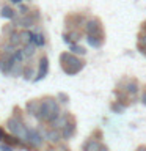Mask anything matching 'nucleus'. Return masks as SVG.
<instances>
[{
	"instance_id": "obj_20",
	"label": "nucleus",
	"mask_w": 146,
	"mask_h": 151,
	"mask_svg": "<svg viewBox=\"0 0 146 151\" xmlns=\"http://www.w3.org/2000/svg\"><path fill=\"white\" fill-rule=\"evenodd\" d=\"M69 50L72 52V54H75V55H80V57H83L85 54H87V49H85L83 46H80L79 42H75V44H71V46H69Z\"/></svg>"
},
{
	"instance_id": "obj_17",
	"label": "nucleus",
	"mask_w": 146,
	"mask_h": 151,
	"mask_svg": "<svg viewBox=\"0 0 146 151\" xmlns=\"http://www.w3.org/2000/svg\"><path fill=\"white\" fill-rule=\"evenodd\" d=\"M87 41L88 44L94 47V49H99V47H102L104 41H105V35L104 36H97V35H87Z\"/></svg>"
},
{
	"instance_id": "obj_23",
	"label": "nucleus",
	"mask_w": 146,
	"mask_h": 151,
	"mask_svg": "<svg viewBox=\"0 0 146 151\" xmlns=\"http://www.w3.org/2000/svg\"><path fill=\"white\" fill-rule=\"evenodd\" d=\"M110 109H112V112H113V113H122L127 107L124 106V104H121L120 101H113V102H112V106H110Z\"/></svg>"
},
{
	"instance_id": "obj_25",
	"label": "nucleus",
	"mask_w": 146,
	"mask_h": 151,
	"mask_svg": "<svg viewBox=\"0 0 146 151\" xmlns=\"http://www.w3.org/2000/svg\"><path fill=\"white\" fill-rule=\"evenodd\" d=\"M35 44L38 47H44L46 46V36L42 33H35Z\"/></svg>"
},
{
	"instance_id": "obj_21",
	"label": "nucleus",
	"mask_w": 146,
	"mask_h": 151,
	"mask_svg": "<svg viewBox=\"0 0 146 151\" xmlns=\"http://www.w3.org/2000/svg\"><path fill=\"white\" fill-rule=\"evenodd\" d=\"M8 42H11L13 46L22 44V42H21V33H19L17 30H14L13 33H9V35H8Z\"/></svg>"
},
{
	"instance_id": "obj_7",
	"label": "nucleus",
	"mask_w": 146,
	"mask_h": 151,
	"mask_svg": "<svg viewBox=\"0 0 146 151\" xmlns=\"http://www.w3.org/2000/svg\"><path fill=\"white\" fill-rule=\"evenodd\" d=\"M88 19L80 13H75V14H71V16L66 17V27H69V30H74V28H79L82 30L87 25Z\"/></svg>"
},
{
	"instance_id": "obj_14",
	"label": "nucleus",
	"mask_w": 146,
	"mask_h": 151,
	"mask_svg": "<svg viewBox=\"0 0 146 151\" xmlns=\"http://www.w3.org/2000/svg\"><path fill=\"white\" fill-rule=\"evenodd\" d=\"M69 120H71V113H68V112H61V115L57 118V120L52 123L50 126H52V127H57V129L61 131V129H63V127L69 123Z\"/></svg>"
},
{
	"instance_id": "obj_10",
	"label": "nucleus",
	"mask_w": 146,
	"mask_h": 151,
	"mask_svg": "<svg viewBox=\"0 0 146 151\" xmlns=\"http://www.w3.org/2000/svg\"><path fill=\"white\" fill-rule=\"evenodd\" d=\"M75 131H77V123H75V118L71 115L69 123L66 124L63 129H61V134H63V140H69L75 135Z\"/></svg>"
},
{
	"instance_id": "obj_24",
	"label": "nucleus",
	"mask_w": 146,
	"mask_h": 151,
	"mask_svg": "<svg viewBox=\"0 0 146 151\" xmlns=\"http://www.w3.org/2000/svg\"><path fill=\"white\" fill-rule=\"evenodd\" d=\"M36 47H38L36 44H25L22 47L24 52H25V55H27V58H31V57L36 54Z\"/></svg>"
},
{
	"instance_id": "obj_1",
	"label": "nucleus",
	"mask_w": 146,
	"mask_h": 151,
	"mask_svg": "<svg viewBox=\"0 0 146 151\" xmlns=\"http://www.w3.org/2000/svg\"><path fill=\"white\" fill-rule=\"evenodd\" d=\"M61 115V107L60 101L57 96H44L41 99L39 112H38V120L46 124H52L57 118Z\"/></svg>"
},
{
	"instance_id": "obj_30",
	"label": "nucleus",
	"mask_w": 146,
	"mask_h": 151,
	"mask_svg": "<svg viewBox=\"0 0 146 151\" xmlns=\"http://www.w3.org/2000/svg\"><path fill=\"white\" fill-rule=\"evenodd\" d=\"M137 151H146V145H140L138 148H137Z\"/></svg>"
},
{
	"instance_id": "obj_16",
	"label": "nucleus",
	"mask_w": 146,
	"mask_h": 151,
	"mask_svg": "<svg viewBox=\"0 0 146 151\" xmlns=\"http://www.w3.org/2000/svg\"><path fill=\"white\" fill-rule=\"evenodd\" d=\"M39 106H41V99H31V101L27 102V113H30L31 116H38V112H39Z\"/></svg>"
},
{
	"instance_id": "obj_19",
	"label": "nucleus",
	"mask_w": 146,
	"mask_h": 151,
	"mask_svg": "<svg viewBox=\"0 0 146 151\" xmlns=\"http://www.w3.org/2000/svg\"><path fill=\"white\" fill-rule=\"evenodd\" d=\"M36 73H38V69H35L31 65H24L22 76H24V79H25V80H35L33 76H36Z\"/></svg>"
},
{
	"instance_id": "obj_31",
	"label": "nucleus",
	"mask_w": 146,
	"mask_h": 151,
	"mask_svg": "<svg viewBox=\"0 0 146 151\" xmlns=\"http://www.w3.org/2000/svg\"><path fill=\"white\" fill-rule=\"evenodd\" d=\"M9 2H11L13 5H21V3H22V0H9Z\"/></svg>"
},
{
	"instance_id": "obj_9",
	"label": "nucleus",
	"mask_w": 146,
	"mask_h": 151,
	"mask_svg": "<svg viewBox=\"0 0 146 151\" xmlns=\"http://www.w3.org/2000/svg\"><path fill=\"white\" fill-rule=\"evenodd\" d=\"M47 73H49V57L42 55L39 58V63H38V73H36L35 82H39L41 79H44Z\"/></svg>"
},
{
	"instance_id": "obj_32",
	"label": "nucleus",
	"mask_w": 146,
	"mask_h": 151,
	"mask_svg": "<svg viewBox=\"0 0 146 151\" xmlns=\"http://www.w3.org/2000/svg\"><path fill=\"white\" fill-rule=\"evenodd\" d=\"M101 151H110V150H108V148H107L105 145H102V148H101Z\"/></svg>"
},
{
	"instance_id": "obj_13",
	"label": "nucleus",
	"mask_w": 146,
	"mask_h": 151,
	"mask_svg": "<svg viewBox=\"0 0 146 151\" xmlns=\"http://www.w3.org/2000/svg\"><path fill=\"white\" fill-rule=\"evenodd\" d=\"M46 139L50 142V143H54V145H58L61 139H63V134H61V131L60 129H57V127H49L46 132Z\"/></svg>"
},
{
	"instance_id": "obj_27",
	"label": "nucleus",
	"mask_w": 146,
	"mask_h": 151,
	"mask_svg": "<svg viewBox=\"0 0 146 151\" xmlns=\"http://www.w3.org/2000/svg\"><path fill=\"white\" fill-rule=\"evenodd\" d=\"M57 98H58V101H60V102H63V104L69 102V98L66 96L64 93H58V94H57Z\"/></svg>"
},
{
	"instance_id": "obj_29",
	"label": "nucleus",
	"mask_w": 146,
	"mask_h": 151,
	"mask_svg": "<svg viewBox=\"0 0 146 151\" xmlns=\"http://www.w3.org/2000/svg\"><path fill=\"white\" fill-rule=\"evenodd\" d=\"M0 150H2V151H13V146L8 145V143H2V145H0Z\"/></svg>"
},
{
	"instance_id": "obj_6",
	"label": "nucleus",
	"mask_w": 146,
	"mask_h": 151,
	"mask_svg": "<svg viewBox=\"0 0 146 151\" xmlns=\"http://www.w3.org/2000/svg\"><path fill=\"white\" fill-rule=\"evenodd\" d=\"M118 88H122L126 93H129L132 99H135L140 93V83H138V80L134 79V77L132 79H124L120 85H118Z\"/></svg>"
},
{
	"instance_id": "obj_28",
	"label": "nucleus",
	"mask_w": 146,
	"mask_h": 151,
	"mask_svg": "<svg viewBox=\"0 0 146 151\" xmlns=\"http://www.w3.org/2000/svg\"><path fill=\"white\" fill-rule=\"evenodd\" d=\"M140 101H141L143 106H146V85L143 87V91H141V94H140Z\"/></svg>"
},
{
	"instance_id": "obj_18",
	"label": "nucleus",
	"mask_w": 146,
	"mask_h": 151,
	"mask_svg": "<svg viewBox=\"0 0 146 151\" xmlns=\"http://www.w3.org/2000/svg\"><path fill=\"white\" fill-rule=\"evenodd\" d=\"M0 16H2L3 19H9V21H14V19H16V11H14L11 6L5 5V6L0 9Z\"/></svg>"
},
{
	"instance_id": "obj_8",
	"label": "nucleus",
	"mask_w": 146,
	"mask_h": 151,
	"mask_svg": "<svg viewBox=\"0 0 146 151\" xmlns=\"http://www.w3.org/2000/svg\"><path fill=\"white\" fill-rule=\"evenodd\" d=\"M85 33L87 35H97V36H104V28H102V22L97 17H91L88 19L87 25H85Z\"/></svg>"
},
{
	"instance_id": "obj_4",
	"label": "nucleus",
	"mask_w": 146,
	"mask_h": 151,
	"mask_svg": "<svg viewBox=\"0 0 146 151\" xmlns=\"http://www.w3.org/2000/svg\"><path fill=\"white\" fill-rule=\"evenodd\" d=\"M38 22H39V13H38V9H35L31 13H27V14H19V17L14 19V25L21 27V28H31Z\"/></svg>"
},
{
	"instance_id": "obj_11",
	"label": "nucleus",
	"mask_w": 146,
	"mask_h": 151,
	"mask_svg": "<svg viewBox=\"0 0 146 151\" xmlns=\"http://www.w3.org/2000/svg\"><path fill=\"white\" fill-rule=\"evenodd\" d=\"M80 38H82V30H79V28H74V30H69L68 33H63V41L69 46L79 42Z\"/></svg>"
},
{
	"instance_id": "obj_12",
	"label": "nucleus",
	"mask_w": 146,
	"mask_h": 151,
	"mask_svg": "<svg viewBox=\"0 0 146 151\" xmlns=\"http://www.w3.org/2000/svg\"><path fill=\"white\" fill-rule=\"evenodd\" d=\"M102 148V143H101V139H96V137H89V139L83 143L82 146V151H101Z\"/></svg>"
},
{
	"instance_id": "obj_15",
	"label": "nucleus",
	"mask_w": 146,
	"mask_h": 151,
	"mask_svg": "<svg viewBox=\"0 0 146 151\" xmlns=\"http://www.w3.org/2000/svg\"><path fill=\"white\" fill-rule=\"evenodd\" d=\"M19 33H21V42H22V46H25V44H35V32L28 30V28H24V30H21Z\"/></svg>"
},
{
	"instance_id": "obj_26",
	"label": "nucleus",
	"mask_w": 146,
	"mask_h": 151,
	"mask_svg": "<svg viewBox=\"0 0 146 151\" xmlns=\"http://www.w3.org/2000/svg\"><path fill=\"white\" fill-rule=\"evenodd\" d=\"M17 13L19 14H27V13H30V8H28L27 5L21 3V5H17Z\"/></svg>"
},
{
	"instance_id": "obj_3",
	"label": "nucleus",
	"mask_w": 146,
	"mask_h": 151,
	"mask_svg": "<svg viewBox=\"0 0 146 151\" xmlns=\"http://www.w3.org/2000/svg\"><path fill=\"white\" fill-rule=\"evenodd\" d=\"M19 113V109H16ZM14 113L13 116H9L6 121H5V129H6L9 134H13L14 137L21 139L22 142H27V135H28V126L24 123L22 116Z\"/></svg>"
},
{
	"instance_id": "obj_2",
	"label": "nucleus",
	"mask_w": 146,
	"mask_h": 151,
	"mask_svg": "<svg viewBox=\"0 0 146 151\" xmlns=\"http://www.w3.org/2000/svg\"><path fill=\"white\" fill-rule=\"evenodd\" d=\"M60 65H61V69L64 71V74L75 76L85 68V60L80 58V55H75L71 50H68L60 55Z\"/></svg>"
},
{
	"instance_id": "obj_22",
	"label": "nucleus",
	"mask_w": 146,
	"mask_h": 151,
	"mask_svg": "<svg viewBox=\"0 0 146 151\" xmlns=\"http://www.w3.org/2000/svg\"><path fill=\"white\" fill-rule=\"evenodd\" d=\"M138 49L141 54H146V32L143 30V33L138 35Z\"/></svg>"
},
{
	"instance_id": "obj_5",
	"label": "nucleus",
	"mask_w": 146,
	"mask_h": 151,
	"mask_svg": "<svg viewBox=\"0 0 146 151\" xmlns=\"http://www.w3.org/2000/svg\"><path fill=\"white\" fill-rule=\"evenodd\" d=\"M25 143L28 145V148L33 150H41L42 143H44V139H42L41 132L35 129V127H28V135H27V142Z\"/></svg>"
}]
</instances>
